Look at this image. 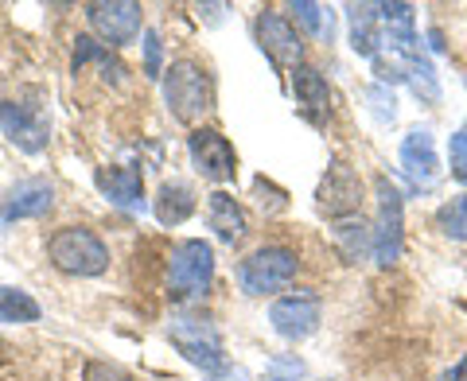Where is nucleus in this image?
<instances>
[{
    "label": "nucleus",
    "mask_w": 467,
    "mask_h": 381,
    "mask_svg": "<svg viewBox=\"0 0 467 381\" xmlns=\"http://www.w3.org/2000/svg\"><path fill=\"white\" fill-rule=\"evenodd\" d=\"M164 101L175 121L195 125L202 113L214 109V82L207 75V67L195 58H175L164 70Z\"/></svg>",
    "instance_id": "f257e3e1"
},
{
    "label": "nucleus",
    "mask_w": 467,
    "mask_h": 381,
    "mask_svg": "<svg viewBox=\"0 0 467 381\" xmlns=\"http://www.w3.org/2000/svg\"><path fill=\"white\" fill-rule=\"evenodd\" d=\"M47 257L67 276H101L109 269V245L86 226H63L47 238Z\"/></svg>",
    "instance_id": "f03ea898"
},
{
    "label": "nucleus",
    "mask_w": 467,
    "mask_h": 381,
    "mask_svg": "<svg viewBox=\"0 0 467 381\" xmlns=\"http://www.w3.org/2000/svg\"><path fill=\"white\" fill-rule=\"evenodd\" d=\"M214 281V249L202 238H187L168 257V296L171 300H199Z\"/></svg>",
    "instance_id": "7ed1b4c3"
},
{
    "label": "nucleus",
    "mask_w": 467,
    "mask_h": 381,
    "mask_svg": "<svg viewBox=\"0 0 467 381\" xmlns=\"http://www.w3.org/2000/svg\"><path fill=\"white\" fill-rule=\"evenodd\" d=\"M168 339L175 343V350L199 366L202 374L218 377L226 370V346H223V335H218V327L211 324V319H199V315H175L168 324Z\"/></svg>",
    "instance_id": "20e7f679"
},
{
    "label": "nucleus",
    "mask_w": 467,
    "mask_h": 381,
    "mask_svg": "<svg viewBox=\"0 0 467 381\" xmlns=\"http://www.w3.org/2000/svg\"><path fill=\"white\" fill-rule=\"evenodd\" d=\"M296 269H300V257L288 245H265L238 265V288L245 296H273V292L292 284Z\"/></svg>",
    "instance_id": "39448f33"
},
{
    "label": "nucleus",
    "mask_w": 467,
    "mask_h": 381,
    "mask_svg": "<svg viewBox=\"0 0 467 381\" xmlns=\"http://www.w3.org/2000/svg\"><path fill=\"white\" fill-rule=\"evenodd\" d=\"M374 195H378V218H374V261L382 269L398 265L401 245H405V199L386 175L374 180Z\"/></svg>",
    "instance_id": "423d86ee"
},
{
    "label": "nucleus",
    "mask_w": 467,
    "mask_h": 381,
    "mask_svg": "<svg viewBox=\"0 0 467 381\" xmlns=\"http://www.w3.org/2000/svg\"><path fill=\"white\" fill-rule=\"evenodd\" d=\"M316 207L324 218L339 222V218H355L362 207V180L358 171L347 164V160H331L324 180L316 187Z\"/></svg>",
    "instance_id": "0eeeda50"
},
{
    "label": "nucleus",
    "mask_w": 467,
    "mask_h": 381,
    "mask_svg": "<svg viewBox=\"0 0 467 381\" xmlns=\"http://www.w3.org/2000/svg\"><path fill=\"white\" fill-rule=\"evenodd\" d=\"M0 133H5L20 152L39 156L51 140V121L43 106H27V101H0Z\"/></svg>",
    "instance_id": "6e6552de"
},
{
    "label": "nucleus",
    "mask_w": 467,
    "mask_h": 381,
    "mask_svg": "<svg viewBox=\"0 0 467 381\" xmlns=\"http://www.w3.org/2000/svg\"><path fill=\"white\" fill-rule=\"evenodd\" d=\"M319 319H324V304H319V296L312 288L288 292V296H281L269 307L273 331L281 335V339H288V343H300V339H308V335H316Z\"/></svg>",
    "instance_id": "1a4fd4ad"
},
{
    "label": "nucleus",
    "mask_w": 467,
    "mask_h": 381,
    "mask_svg": "<svg viewBox=\"0 0 467 381\" xmlns=\"http://www.w3.org/2000/svg\"><path fill=\"white\" fill-rule=\"evenodd\" d=\"M86 20H90L94 32L106 43H113V47L133 43L144 27L137 0H90V5H86Z\"/></svg>",
    "instance_id": "9d476101"
},
{
    "label": "nucleus",
    "mask_w": 467,
    "mask_h": 381,
    "mask_svg": "<svg viewBox=\"0 0 467 381\" xmlns=\"http://www.w3.org/2000/svg\"><path fill=\"white\" fill-rule=\"evenodd\" d=\"M187 156H192L195 171L211 183H230L234 175H238V152H234V144L223 133H214V129H195V133L187 137Z\"/></svg>",
    "instance_id": "9b49d317"
},
{
    "label": "nucleus",
    "mask_w": 467,
    "mask_h": 381,
    "mask_svg": "<svg viewBox=\"0 0 467 381\" xmlns=\"http://www.w3.org/2000/svg\"><path fill=\"white\" fill-rule=\"evenodd\" d=\"M401 171L417 190H429L441 180V156H436V140L429 129H413L401 140Z\"/></svg>",
    "instance_id": "f8f14e48"
},
{
    "label": "nucleus",
    "mask_w": 467,
    "mask_h": 381,
    "mask_svg": "<svg viewBox=\"0 0 467 381\" xmlns=\"http://www.w3.org/2000/svg\"><path fill=\"white\" fill-rule=\"evenodd\" d=\"M257 43L276 67H300L304 58V43L296 36V27L285 16H276V12H261L257 16Z\"/></svg>",
    "instance_id": "ddd939ff"
},
{
    "label": "nucleus",
    "mask_w": 467,
    "mask_h": 381,
    "mask_svg": "<svg viewBox=\"0 0 467 381\" xmlns=\"http://www.w3.org/2000/svg\"><path fill=\"white\" fill-rule=\"evenodd\" d=\"M55 202V190L47 180H20L16 187H8V195L0 199V218L5 222H24V218L47 214Z\"/></svg>",
    "instance_id": "4468645a"
},
{
    "label": "nucleus",
    "mask_w": 467,
    "mask_h": 381,
    "mask_svg": "<svg viewBox=\"0 0 467 381\" xmlns=\"http://www.w3.org/2000/svg\"><path fill=\"white\" fill-rule=\"evenodd\" d=\"M195 207H199L195 187H192V183H183V180L160 183L156 199H152V214H156V222H160V226H180V222H187V218L195 214Z\"/></svg>",
    "instance_id": "2eb2a0df"
},
{
    "label": "nucleus",
    "mask_w": 467,
    "mask_h": 381,
    "mask_svg": "<svg viewBox=\"0 0 467 381\" xmlns=\"http://www.w3.org/2000/svg\"><path fill=\"white\" fill-rule=\"evenodd\" d=\"M331 242H335V249H339V257L347 261V265H358V261L374 257V226L362 214L339 218L335 230H331Z\"/></svg>",
    "instance_id": "dca6fc26"
},
{
    "label": "nucleus",
    "mask_w": 467,
    "mask_h": 381,
    "mask_svg": "<svg viewBox=\"0 0 467 381\" xmlns=\"http://www.w3.org/2000/svg\"><path fill=\"white\" fill-rule=\"evenodd\" d=\"M207 222L214 230V238L226 242V245L245 238V211L230 190H214V195L207 199Z\"/></svg>",
    "instance_id": "f3484780"
},
{
    "label": "nucleus",
    "mask_w": 467,
    "mask_h": 381,
    "mask_svg": "<svg viewBox=\"0 0 467 381\" xmlns=\"http://www.w3.org/2000/svg\"><path fill=\"white\" fill-rule=\"evenodd\" d=\"M347 24H350V47L355 55L370 58L382 51V20H378V5H347Z\"/></svg>",
    "instance_id": "a211bd4d"
},
{
    "label": "nucleus",
    "mask_w": 467,
    "mask_h": 381,
    "mask_svg": "<svg viewBox=\"0 0 467 381\" xmlns=\"http://www.w3.org/2000/svg\"><path fill=\"white\" fill-rule=\"evenodd\" d=\"M98 187H101V195H106L113 207H121V211H137L144 202V180H140V171H133V168H101L98 171Z\"/></svg>",
    "instance_id": "6ab92c4d"
},
{
    "label": "nucleus",
    "mask_w": 467,
    "mask_h": 381,
    "mask_svg": "<svg viewBox=\"0 0 467 381\" xmlns=\"http://www.w3.org/2000/svg\"><path fill=\"white\" fill-rule=\"evenodd\" d=\"M292 98L296 106H304L308 113H324L327 101H331V90H327V78L319 75L316 67H292Z\"/></svg>",
    "instance_id": "aec40b11"
},
{
    "label": "nucleus",
    "mask_w": 467,
    "mask_h": 381,
    "mask_svg": "<svg viewBox=\"0 0 467 381\" xmlns=\"http://www.w3.org/2000/svg\"><path fill=\"white\" fill-rule=\"evenodd\" d=\"M43 307L32 292L0 284V324H39Z\"/></svg>",
    "instance_id": "412c9836"
},
{
    "label": "nucleus",
    "mask_w": 467,
    "mask_h": 381,
    "mask_svg": "<svg viewBox=\"0 0 467 381\" xmlns=\"http://www.w3.org/2000/svg\"><path fill=\"white\" fill-rule=\"evenodd\" d=\"M405 82L413 86V94H417L420 101H441V78H436V70H432V63H429V55H425V51L409 58Z\"/></svg>",
    "instance_id": "4be33fe9"
},
{
    "label": "nucleus",
    "mask_w": 467,
    "mask_h": 381,
    "mask_svg": "<svg viewBox=\"0 0 467 381\" xmlns=\"http://www.w3.org/2000/svg\"><path fill=\"white\" fill-rule=\"evenodd\" d=\"M436 226H441L444 238L451 242H467V195L448 199L441 211H436Z\"/></svg>",
    "instance_id": "5701e85b"
},
{
    "label": "nucleus",
    "mask_w": 467,
    "mask_h": 381,
    "mask_svg": "<svg viewBox=\"0 0 467 381\" xmlns=\"http://www.w3.org/2000/svg\"><path fill=\"white\" fill-rule=\"evenodd\" d=\"M292 12H296V20L308 27V32L316 36V39H331V8H324V5H316V0H296L292 5Z\"/></svg>",
    "instance_id": "b1692460"
},
{
    "label": "nucleus",
    "mask_w": 467,
    "mask_h": 381,
    "mask_svg": "<svg viewBox=\"0 0 467 381\" xmlns=\"http://www.w3.org/2000/svg\"><path fill=\"white\" fill-rule=\"evenodd\" d=\"M90 58H98V63H106V70L113 67L117 75H121V63H113L109 51L101 47V43H94L90 36H78V39H75V58H70V70H75V75H78V70H82L86 63H90Z\"/></svg>",
    "instance_id": "393cba45"
},
{
    "label": "nucleus",
    "mask_w": 467,
    "mask_h": 381,
    "mask_svg": "<svg viewBox=\"0 0 467 381\" xmlns=\"http://www.w3.org/2000/svg\"><path fill=\"white\" fill-rule=\"evenodd\" d=\"M82 381H140L137 374H129L125 366L117 362H101V358H90L82 366Z\"/></svg>",
    "instance_id": "a878e982"
},
{
    "label": "nucleus",
    "mask_w": 467,
    "mask_h": 381,
    "mask_svg": "<svg viewBox=\"0 0 467 381\" xmlns=\"http://www.w3.org/2000/svg\"><path fill=\"white\" fill-rule=\"evenodd\" d=\"M448 164H451V180L467 183V133H456L448 140Z\"/></svg>",
    "instance_id": "bb28decb"
},
{
    "label": "nucleus",
    "mask_w": 467,
    "mask_h": 381,
    "mask_svg": "<svg viewBox=\"0 0 467 381\" xmlns=\"http://www.w3.org/2000/svg\"><path fill=\"white\" fill-rule=\"evenodd\" d=\"M160 58H164V43H160L156 32H144V75H149V78H164Z\"/></svg>",
    "instance_id": "cd10ccee"
},
{
    "label": "nucleus",
    "mask_w": 467,
    "mask_h": 381,
    "mask_svg": "<svg viewBox=\"0 0 467 381\" xmlns=\"http://www.w3.org/2000/svg\"><path fill=\"white\" fill-rule=\"evenodd\" d=\"M370 98L378 101V117H382V121H393V113L398 109H393V94H386V86H374Z\"/></svg>",
    "instance_id": "c85d7f7f"
},
{
    "label": "nucleus",
    "mask_w": 467,
    "mask_h": 381,
    "mask_svg": "<svg viewBox=\"0 0 467 381\" xmlns=\"http://www.w3.org/2000/svg\"><path fill=\"white\" fill-rule=\"evenodd\" d=\"M448 381H467V355L456 362V370H451V377Z\"/></svg>",
    "instance_id": "c756f323"
},
{
    "label": "nucleus",
    "mask_w": 467,
    "mask_h": 381,
    "mask_svg": "<svg viewBox=\"0 0 467 381\" xmlns=\"http://www.w3.org/2000/svg\"><path fill=\"white\" fill-rule=\"evenodd\" d=\"M12 358V346H8V339H5V335H0V366H5Z\"/></svg>",
    "instance_id": "7c9ffc66"
},
{
    "label": "nucleus",
    "mask_w": 467,
    "mask_h": 381,
    "mask_svg": "<svg viewBox=\"0 0 467 381\" xmlns=\"http://www.w3.org/2000/svg\"><path fill=\"white\" fill-rule=\"evenodd\" d=\"M269 381H288V377H269Z\"/></svg>",
    "instance_id": "2f4dec72"
},
{
    "label": "nucleus",
    "mask_w": 467,
    "mask_h": 381,
    "mask_svg": "<svg viewBox=\"0 0 467 381\" xmlns=\"http://www.w3.org/2000/svg\"><path fill=\"white\" fill-rule=\"evenodd\" d=\"M463 133H467V129H463Z\"/></svg>",
    "instance_id": "473e14b6"
}]
</instances>
